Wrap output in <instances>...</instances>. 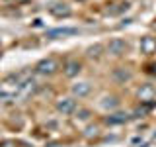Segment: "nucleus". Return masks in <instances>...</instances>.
Instances as JSON below:
<instances>
[{"instance_id": "1", "label": "nucleus", "mask_w": 156, "mask_h": 147, "mask_svg": "<svg viewBox=\"0 0 156 147\" xmlns=\"http://www.w3.org/2000/svg\"><path fill=\"white\" fill-rule=\"evenodd\" d=\"M57 69H58V61L55 57H47V59H43V61L37 63L35 71L39 75H53V73H57Z\"/></svg>"}, {"instance_id": "2", "label": "nucleus", "mask_w": 156, "mask_h": 147, "mask_svg": "<svg viewBox=\"0 0 156 147\" xmlns=\"http://www.w3.org/2000/svg\"><path fill=\"white\" fill-rule=\"evenodd\" d=\"M107 49H109L111 55H123V53L127 51V43L123 41V39H111Z\"/></svg>"}, {"instance_id": "3", "label": "nucleus", "mask_w": 156, "mask_h": 147, "mask_svg": "<svg viewBox=\"0 0 156 147\" xmlns=\"http://www.w3.org/2000/svg\"><path fill=\"white\" fill-rule=\"evenodd\" d=\"M58 112H62V114H72V112L76 110V100L74 98H65V100H61L57 104Z\"/></svg>"}, {"instance_id": "4", "label": "nucleus", "mask_w": 156, "mask_h": 147, "mask_svg": "<svg viewBox=\"0 0 156 147\" xmlns=\"http://www.w3.org/2000/svg\"><path fill=\"white\" fill-rule=\"evenodd\" d=\"M80 71H82V65H80L78 61H74V59H70V61L65 63V75H66V77L72 78V77H76Z\"/></svg>"}, {"instance_id": "5", "label": "nucleus", "mask_w": 156, "mask_h": 147, "mask_svg": "<svg viewBox=\"0 0 156 147\" xmlns=\"http://www.w3.org/2000/svg\"><path fill=\"white\" fill-rule=\"evenodd\" d=\"M154 96H156V90H154V86H152V85H144V86H140V88H139V98H140L143 102L154 100Z\"/></svg>"}, {"instance_id": "6", "label": "nucleus", "mask_w": 156, "mask_h": 147, "mask_svg": "<svg viewBox=\"0 0 156 147\" xmlns=\"http://www.w3.org/2000/svg\"><path fill=\"white\" fill-rule=\"evenodd\" d=\"M90 90H92L90 82H78V85L72 86V94L74 96H86V94H90Z\"/></svg>"}, {"instance_id": "7", "label": "nucleus", "mask_w": 156, "mask_h": 147, "mask_svg": "<svg viewBox=\"0 0 156 147\" xmlns=\"http://www.w3.org/2000/svg\"><path fill=\"white\" fill-rule=\"evenodd\" d=\"M72 33H78L76 28H57V29H51L47 32L49 37H57V36H72Z\"/></svg>"}, {"instance_id": "8", "label": "nucleus", "mask_w": 156, "mask_h": 147, "mask_svg": "<svg viewBox=\"0 0 156 147\" xmlns=\"http://www.w3.org/2000/svg\"><path fill=\"white\" fill-rule=\"evenodd\" d=\"M131 71H127L125 67H119V69H115L113 71V78L115 81H119V82H125V81H131Z\"/></svg>"}, {"instance_id": "9", "label": "nucleus", "mask_w": 156, "mask_h": 147, "mask_svg": "<svg viewBox=\"0 0 156 147\" xmlns=\"http://www.w3.org/2000/svg\"><path fill=\"white\" fill-rule=\"evenodd\" d=\"M140 49H143L144 53L156 51V39H152V37H143V41H140Z\"/></svg>"}, {"instance_id": "10", "label": "nucleus", "mask_w": 156, "mask_h": 147, "mask_svg": "<svg viewBox=\"0 0 156 147\" xmlns=\"http://www.w3.org/2000/svg\"><path fill=\"white\" fill-rule=\"evenodd\" d=\"M129 120V116L127 114H113V116H107L105 118V124L109 126H115V124H123V122Z\"/></svg>"}, {"instance_id": "11", "label": "nucleus", "mask_w": 156, "mask_h": 147, "mask_svg": "<svg viewBox=\"0 0 156 147\" xmlns=\"http://www.w3.org/2000/svg\"><path fill=\"white\" fill-rule=\"evenodd\" d=\"M51 12L55 14V16H68V14H70V8H68L66 4H55V6L51 8Z\"/></svg>"}, {"instance_id": "12", "label": "nucleus", "mask_w": 156, "mask_h": 147, "mask_svg": "<svg viewBox=\"0 0 156 147\" xmlns=\"http://www.w3.org/2000/svg\"><path fill=\"white\" fill-rule=\"evenodd\" d=\"M117 104H119V102H117L115 96H105L104 100H101V106H104L105 110H107V108H115Z\"/></svg>"}, {"instance_id": "13", "label": "nucleus", "mask_w": 156, "mask_h": 147, "mask_svg": "<svg viewBox=\"0 0 156 147\" xmlns=\"http://www.w3.org/2000/svg\"><path fill=\"white\" fill-rule=\"evenodd\" d=\"M127 8H129L127 4H117V8H109V10H107V14H109V16H117V14H121Z\"/></svg>"}, {"instance_id": "14", "label": "nucleus", "mask_w": 156, "mask_h": 147, "mask_svg": "<svg viewBox=\"0 0 156 147\" xmlns=\"http://www.w3.org/2000/svg\"><path fill=\"white\" fill-rule=\"evenodd\" d=\"M101 51H104V47H101V45H94V47L88 49V55H90V57H100Z\"/></svg>"}, {"instance_id": "15", "label": "nucleus", "mask_w": 156, "mask_h": 147, "mask_svg": "<svg viewBox=\"0 0 156 147\" xmlns=\"http://www.w3.org/2000/svg\"><path fill=\"white\" fill-rule=\"evenodd\" d=\"M76 118H78V120H88V118H90V110H86V108L78 110L76 112Z\"/></svg>"}, {"instance_id": "16", "label": "nucleus", "mask_w": 156, "mask_h": 147, "mask_svg": "<svg viewBox=\"0 0 156 147\" xmlns=\"http://www.w3.org/2000/svg\"><path fill=\"white\" fill-rule=\"evenodd\" d=\"M16 2H26V0H16Z\"/></svg>"}]
</instances>
